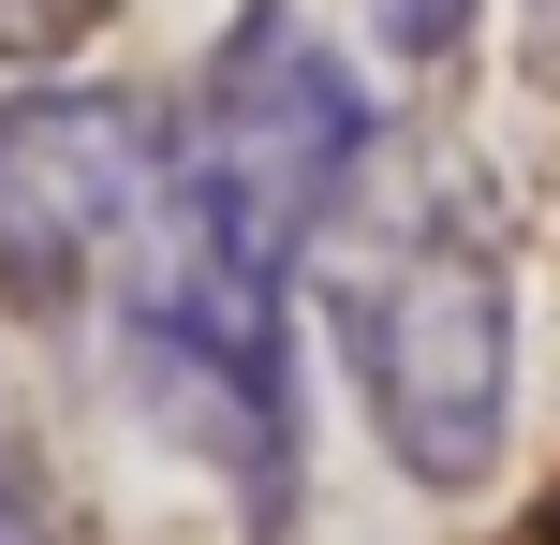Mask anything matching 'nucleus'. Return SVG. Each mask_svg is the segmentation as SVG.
I'll return each instance as SVG.
<instances>
[{
  "label": "nucleus",
  "mask_w": 560,
  "mask_h": 545,
  "mask_svg": "<svg viewBox=\"0 0 560 545\" xmlns=\"http://www.w3.org/2000/svg\"><path fill=\"white\" fill-rule=\"evenodd\" d=\"M104 15H118V0H0V74H45V59H74Z\"/></svg>",
  "instance_id": "20e7f679"
},
{
  "label": "nucleus",
  "mask_w": 560,
  "mask_h": 545,
  "mask_svg": "<svg viewBox=\"0 0 560 545\" xmlns=\"http://www.w3.org/2000/svg\"><path fill=\"white\" fill-rule=\"evenodd\" d=\"M0 545H59V517H45V487H30L15 458H0Z\"/></svg>",
  "instance_id": "423d86ee"
},
{
  "label": "nucleus",
  "mask_w": 560,
  "mask_h": 545,
  "mask_svg": "<svg viewBox=\"0 0 560 545\" xmlns=\"http://www.w3.org/2000/svg\"><path fill=\"white\" fill-rule=\"evenodd\" d=\"M369 29H384V59H457L472 45V0H369Z\"/></svg>",
  "instance_id": "39448f33"
},
{
  "label": "nucleus",
  "mask_w": 560,
  "mask_h": 545,
  "mask_svg": "<svg viewBox=\"0 0 560 545\" xmlns=\"http://www.w3.org/2000/svg\"><path fill=\"white\" fill-rule=\"evenodd\" d=\"M325 340L354 369L369 428L413 487H487L516 428V265L457 177H384L339 206L325 251Z\"/></svg>",
  "instance_id": "f257e3e1"
},
{
  "label": "nucleus",
  "mask_w": 560,
  "mask_h": 545,
  "mask_svg": "<svg viewBox=\"0 0 560 545\" xmlns=\"http://www.w3.org/2000/svg\"><path fill=\"white\" fill-rule=\"evenodd\" d=\"M177 206V104H133V88H15L0 104V295L15 310H104L118 265L163 236Z\"/></svg>",
  "instance_id": "7ed1b4c3"
},
{
  "label": "nucleus",
  "mask_w": 560,
  "mask_h": 545,
  "mask_svg": "<svg viewBox=\"0 0 560 545\" xmlns=\"http://www.w3.org/2000/svg\"><path fill=\"white\" fill-rule=\"evenodd\" d=\"M516 29H532V88L560 104V0H516Z\"/></svg>",
  "instance_id": "0eeeda50"
},
{
  "label": "nucleus",
  "mask_w": 560,
  "mask_h": 545,
  "mask_svg": "<svg viewBox=\"0 0 560 545\" xmlns=\"http://www.w3.org/2000/svg\"><path fill=\"white\" fill-rule=\"evenodd\" d=\"M384 163V118H369V74L295 15V0H236L207 74L177 88V206L222 236L236 265L295 281L339 236V206Z\"/></svg>",
  "instance_id": "f03ea898"
}]
</instances>
